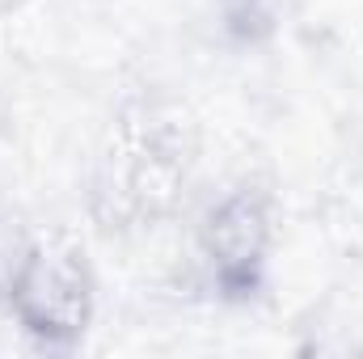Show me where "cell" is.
Segmentation results:
<instances>
[{"label": "cell", "mask_w": 363, "mask_h": 359, "mask_svg": "<svg viewBox=\"0 0 363 359\" xmlns=\"http://www.w3.org/2000/svg\"><path fill=\"white\" fill-rule=\"evenodd\" d=\"M194 161L199 140L186 118L144 97L123 101L97 148L85 194L97 233L127 237L178 216L194 178Z\"/></svg>", "instance_id": "1"}, {"label": "cell", "mask_w": 363, "mask_h": 359, "mask_svg": "<svg viewBox=\"0 0 363 359\" xmlns=\"http://www.w3.org/2000/svg\"><path fill=\"white\" fill-rule=\"evenodd\" d=\"M274 194L267 182L241 178L224 186L194 220L190 237V275L194 287L228 309L262 300L274 263Z\"/></svg>", "instance_id": "2"}, {"label": "cell", "mask_w": 363, "mask_h": 359, "mask_svg": "<svg viewBox=\"0 0 363 359\" xmlns=\"http://www.w3.org/2000/svg\"><path fill=\"white\" fill-rule=\"evenodd\" d=\"M4 313L38 351H77L97 321V270L72 233H38Z\"/></svg>", "instance_id": "3"}, {"label": "cell", "mask_w": 363, "mask_h": 359, "mask_svg": "<svg viewBox=\"0 0 363 359\" xmlns=\"http://www.w3.org/2000/svg\"><path fill=\"white\" fill-rule=\"evenodd\" d=\"M287 13H291V0H216L220 38L233 51H258L274 43Z\"/></svg>", "instance_id": "4"}, {"label": "cell", "mask_w": 363, "mask_h": 359, "mask_svg": "<svg viewBox=\"0 0 363 359\" xmlns=\"http://www.w3.org/2000/svg\"><path fill=\"white\" fill-rule=\"evenodd\" d=\"M34 237H38V233L26 224V216H21L17 207L0 203V313H4V304H9V292H13V283H17V270L26 263Z\"/></svg>", "instance_id": "5"}, {"label": "cell", "mask_w": 363, "mask_h": 359, "mask_svg": "<svg viewBox=\"0 0 363 359\" xmlns=\"http://www.w3.org/2000/svg\"><path fill=\"white\" fill-rule=\"evenodd\" d=\"M21 0H0V13H9V9H17Z\"/></svg>", "instance_id": "6"}]
</instances>
